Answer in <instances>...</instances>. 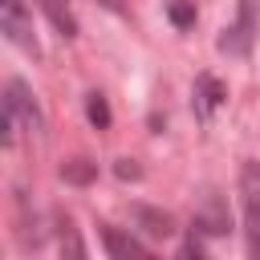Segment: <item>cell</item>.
<instances>
[{
    "label": "cell",
    "instance_id": "1",
    "mask_svg": "<svg viewBox=\"0 0 260 260\" xmlns=\"http://www.w3.org/2000/svg\"><path fill=\"white\" fill-rule=\"evenodd\" d=\"M4 110L12 114V122L20 126V130H28V134H37L45 122H41V110H37V102H32V93H28V85L20 81V77H12L8 85H4Z\"/></svg>",
    "mask_w": 260,
    "mask_h": 260
},
{
    "label": "cell",
    "instance_id": "2",
    "mask_svg": "<svg viewBox=\"0 0 260 260\" xmlns=\"http://www.w3.org/2000/svg\"><path fill=\"white\" fill-rule=\"evenodd\" d=\"M223 98H228V85L219 81V77H211V73H203V77H195V114L207 122L219 106H223Z\"/></svg>",
    "mask_w": 260,
    "mask_h": 260
},
{
    "label": "cell",
    "instance_id": "3",
    "mask_svg": "<svg viewBox=\"0 0 260 260\" xmlns=\"http://www.w3.org/2000/svg\"><path fill=\"white\" fill-rule=\"evenodd\" d=\"M252 0H240V20L223 32V41H219V49L223 53H248V45H252Z\"/></svg>",
    "mask_w": 260,
    "mask_h": 260
},
{
    "label": "cell",
    "instance_id": "4",
    "mask_svg": "<svg viewBox=\"0 0 260 260\" xmlns=\"http://www.w3.org/2000/svg\"><path fill=\"white\" fill-rule=\"evenodd\" d=\"M240 195H244V215L256 228L260 223V162H244V171H240Z\"/></svg>",
    "mask_w": 260,
    "mask_h": 260
},
{
    "label": "cell",
    "instance_id": "5",
    "mask_svg": "<svg viewBox=\"0 0 260 260\" xmlns=\"http://www.w3.org/2000/svg\"><path fill=\"white\" fill-rule=\"evenodd\" d=\"M102 240H106V252H110L114 260H142V256H146V248H142L134 236L118 232V228H102Z\"/></svg>",
    "mask_w": 260,
    "mask_h": 260
},
{
    "label": "cell",
    "instance_id": "6",
    "mask_svg": "<svg viewBox=\"0 0 260 260\" xmlns=\"http://www.w3.org/2000/svg\"><path fill=\"white\" fill-rule=\"evenodd\" d=\"M41 8H45V16L53 20V28L69 41V37H77V20H73V12L65 8V0H41Z\"/></svg>",
    "mask_w": 260,
    "mask_h": 260
},
{
    "label": "cell",
    "instance_id": "7",
    "mask_svg": "<svg viewBox=\"0 0 260 260\" xmlns=\"http://www.w3.org/2000/svg\"><path fill=\"white\" fill-rule=\"evenodd\" d=\"M134 219H138V223H142V232H150V236H171V232H175L171 215H167V211H158V207H134Z\"/></svg>",
    "mask_w": 260,
    "mask_h": 260
},
{
    "label": "cell",
    "instance_id": "8",
    "mask_svg": "<svg viewBox=\"0 0 260 260\" xmlns=\"http://www.w3.org/2000/svg\"><path fill=\"white\" fill-rule=\"evenodd\" d=\"M61 179L85 187V183L98 179V162H89V158H69V162H61Z\"/></svg>",
    "mask_w": 260,
    "mask_h": 260
},
{
    "label": "cell",
    "instance_id": "9",
    "mask_svg": "<svg viewBox=\"0 0 260 260\" xmlns=\"http://www.w3.org/2000/svg\"><path fill=\"white\" fill-rule=\"evenodd\" d=\"M195 228H203V232H211V236L228 232V211L219 207V199H207V211L195 215Z\"/></svg>",
    "mask_w": 260,
    "mask_h": 260
},
{
    "label": "cell",
    "instance_id": "10",
    "mask_svg": "<svg viewBox=\"0 0 260 260\" xmlns=\"http://www.w3.org/2000/svg\"><path fill=\"white\" fill-rule=\"evenodd\" d=\"M85 114H89V122L98 126V130H106L110 126V106H106V98L93 89V93H85Z\"/></svg>",
    "mask_w": 260,
    "mask_h": 260
},
{
    "label": "cell",
    "instance_id": "11",
    "mask_svg": "<svg viewBox=\"0 0 260 260\" xmlns=\"http://www.w3.org/2000/svg\"><path fill=\"white\" fill-rule=\"evenodd\" d=\"M167 16L175 28H191L195 24V0H171L167 4Z\"/></svg>",
    "mask_w": 260,
    "mask_h": 260
},
{
    "label": "cell",
    "instance_id": "12",
    "mask_svg": "<svg viewBox=\"0 0 260 260\" xmlns=\"http://www.w3.org/2000/svg\"><path fill=\"white\" fill-rule=\"evenodd\" d=\"M114 175H118V179H142V167H138L134 158H118V167H114Z\"/></svg>",
    "mask_w": 260,
    "mask_h": 260
},
{
    "label": "cell",
    "instance_id": "13",
    "mask_svg": "<svg viewBox=\"0 0 260 260\" xmlns=\"http://www.w3.org/2000/svg\"><path fill=\"white\" fill-rule=\"evenodd\" d=\"M98 4H102V8H110V12H118V16H126V12H130V4H126V0H98Z\"/></svg>",
    "mask_w": 260,
    "mask_h": 260
}]
</instances>
